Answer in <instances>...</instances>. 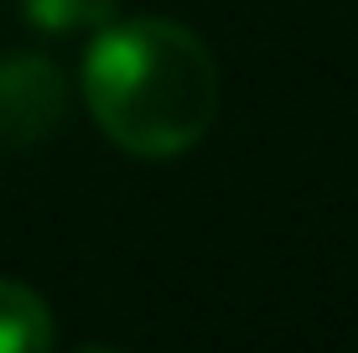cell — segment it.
<instances>
[{"instance_id":"5","label":"cell","mask_w":358,"mask_h":353,"mask_svg":"<svg viewBox=\"0 0 358 353\" xmlns=\"http://www.w3.org/2000/svg\"><path fill=\"white\" fill-rule=\"evenodd\" d=\"M83 353H125V348H83Z\"/></svg>"},{"instance_id":"1","label":"cell","mask_w":358,"mask_h":353,"mask_svg":"<svg viewBox=\"0 0 358 353\" xmlns=\"http://www.w3.org/2000/svg\"><path fill=\"white\" fill-rule=\"evenodd\" d=\"M83 104L141 161L187 156L218 115V68L197 31L171 16L109 21L83 52Z\"/></svg>"},{"instance_id":"2","label":"cell","mask_w":358,"mask_h":353,"mask_svg":"<svg viewBox=\"0 0 358 353\" xmlns=\"http://www.w3.org/2000/svg\"><path fill=\"white\" fill-rule=\"evenodd\" d=\"M68 115V78L42 52L0 57V151H31Z\"/></svg>"},{"instance_id":"3","label":"cell","mask_w":358,"mask_h":353,"mask_svg":"<svg viewBox=\"0 0 358 353\" xmlns=\"http://www.w3.org/2000/svg\"><path fill=\"white\" fill-rule=\"evenodd\" d=\"M52 307L31 286L0 275V353H52Z\"/></svg>"},{"instance_id":"4","label":"cell","mask_w":358,"mask_h":353,"mask_svg":"<svg viewBox=\"0 0 358 353\" xmlns=\"http://www.w3.org/2000/svg\"><path fill=\"white\" fill-rule=\"evenodd\" d=\"M21 16L47 36L99 31L109 21H120V0H21Z\"/></svg>"}]
</instances>
